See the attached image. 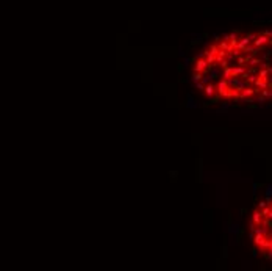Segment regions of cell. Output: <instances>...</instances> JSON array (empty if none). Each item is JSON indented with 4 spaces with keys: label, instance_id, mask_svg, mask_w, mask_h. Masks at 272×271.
Instances as JSON below:
<instances>
[{
    "label": "cell",
    "instance_id": "35",
    "mask_svg": "<svg viewBox=\"0 0 272 271\" xmlns=\"http://www.w3.org/2000/svg\"><path fill=\"white\" fill-rule=\"evenodd\" d=\"M252 254H253V257H257V256H258V251L253 249V251H252Z\"/></svg>",
    "mask_w": 272,
    "mask_h": 271
},
{
    "label": "cell",
    "instance_id": "3",
    "mask_svg": "<svg viewBox=\"0 0 272 271\" xmlns=\"http://www.w3.org/2000/svg\"><path fill=\"white\" fill-rule=\"evenodd\" d=\"M269 41H271V38L267 35H258L257 38L253 39V46L255 47H263V46L267 44Z\"/></svg>",
    "mask_w": 272,
    "mask_h": 271
},
{
    "label": "cell",
    "instance_id": "7",
    "mask_svg": "<svg viewBox=\"0 0 272 271\" xmlns=\"http://www.w3.org/2000/svg\"><path fill=\"white\" fill-rule=\"evenodd\" d=\"M266 238H267L266 235H261V233H255V237H253V243H255V245H257L258 248H263V246H264V241H266Z\"/></svg>",
    "mask_w": 272,
    "mask_h": 271
},
{
    "label": "cell",
    "instance_id": "4",
    "mask_svg": "<svg viewBox=\"0 0 272 271\" xmlns=\"http://www.w3.org/2000/svg\"><path fill=\"white\" fill-rule=\"evenodd\" d=\"M257 93V88H250V86H245L244 89H241L239 91V97L241 99H249V97H252V96Z\"/></svg>",
    "mask_w": 272,
    "mask_h": 271
},
{
    "label": "cell",
    "instance_id": "31",
    "mask_svg": "<svg viewBox=\"0 0 272 271\" xmlns=\"http://www.w3.org/2000/svg\"><path fill=\"white\" fill-rule=\"evenodd\" d=\"M264 35H267V36L272 39V30H266V32H264Z\"/></svg>",
    "mask_w": 272,
    "mask_h": 271
},
{
    "label": "cell",
    "instance_id": "33",
    "mask_svg": "<svg viewBox=\"0 0 272 271\" xmlns=\"http://www.w3.org/2000/svg\"><path fill=\"white\" fill-rule=\"evenodd\" d=\"M178 55H180V56H183V55H185V52H183V49H181V47L178 49Z\"/></svg>",
    "mask_w": 272,
    "mask_h": 271
},
{
    "label": "cell",
    "instance_id": "15",
    "mask_svg": "<svg viewBox=\"0 0 272 271\" xmlns=\"http://www.w3.org/2000/svg\"><path fill=\"white\" fill-rule=\"evenodd\" d=\"M245 80H247V83H255L258 80V74H247Z\"/></svg>",
    "mask_w": 272,
    "mask_h": 271
},
{
    "label": "cell",
    "instance_id": "20",
    "mask_svg": "<svg viewBox=\"0 0 272 271\" xmlns=\"http://www.w3.org/2000/svg\"><path fill=\"white\" fill-rule=\"evenodd\" d=\"M236 61H238V64H241V66H245V64H247V60H245V56H243V55L236 56Z\"/></svg>",
    "mask_w": 272,
    "mask_h": 271
},
{
    "label": "cell",
    "instance_id": "2",
    "mask_svg": "<svg viewBox=\"0 0 272 271\" xmlns=\"http://www.w3.org/2000/svg\"><path fill=\"white\" fill-rule=\"evenodd\" d=\"M210 68V64L207 63V60L200 58V60H195V66H194V72H202L203 74L207 69Z\"/></svg>",
    "mask_w": 272,
    "mask_h": 271
},
{
    "label": "cell",
    "instance_id": "29",
    "mask_svg": "<svg viewBox=\"0 0 272 271\" xmlns=\"http://www.w3.org/2000/svg\"><path fill=\"white\" fill-rule=\"evenodd\" d=\"M266 205H267V202H266V201H260V202H258V207H260V209H264Z\"/></svg>",
    "mask_w": 272,
    "mask_h": 271
},
{
    "label": "cell",
    "instance_id": "8",
    "mask_svg": "<svg viewBox=\"0 0 272 271\" xmlns=\"http://www.w3.org/2000/svg\"><path fill=\"white\" fill-rule=\"evenodd\" d=\"M203 93H205V96H207V97L211 99V97L214 96V93H216V86H214L213 83H208V85H205Z\"/></svg>",
    "mask_w": 272,
    "mask_h": 271
},
{
    "label": "cell",
    "instance_id": "13",
    "mask_svg": "<svg viewBox=\"0 0 272 271\" xmlns=\"http://www.w3.org/2000/svg\"><path fill=\"white\" fill-rule=\"evenodd\" d=\"M260 63H261V60H260V58H253V56H252V58L247 61V64H245V66H250V68H255V66H258Z\"/></svg>",
    "mask_w": 272,
    "mask_h": 271
},
{
    "label": "cell",
    "instance_id": "27",
    "mask_svg": "<svg viewBox=\"0 0 272 271\" xmlns=\"http://www.w3.org/2000/svg\"><path fill=\"white\" fill-rule=\"evenodd\" d=\"M194 85H195V88H197V89H202V91L205 89V85L202 82H197V83H194Z\"/></svg>",
    "mask_w": 272,
    "mask_h": 271
},
{
    "label": "cell",
    "instance_id": "36",
    "mask_svg": "<svg viewBox=\"0 0 272 271\" xmlns=\"http://www.w3.org/2000/svg\"><path fill=\"white\" fill-rule=\"evenodd\" d=\"M267 83H271V85H272V75L267 77Z\"/></svg>",
    "mask_w": 272,
    "mask_h": 271
},
{
    "label": "cell",
    "instance_id": "24",
    "mask_svg": "<svg viewBox=\"0 0 272 271\" xmlns=\"http://www.w3.org/2000/svg\"><path fill=\"white\" fill-rule=\"evenodd\" d=\"M266 196H271V197H272V183L266 185Z\"/></svg>",
    "mask_w": 272,
    "mask_h": 271
},
{
    "label": "cell",
    "instance_id": "17",
    "mask_svg": "<svg viewBox=\"0 0 272 271\" xmlns=\"http://www.w3.org/2000/svg\"><path fill=\"white\" fill-rule=\"evenodd\" d=\"M258 77H260V78H266L267 80V77H269V69H261V71L258 72Z\"/></svg>",
    "mask_w": 272,
    "mask_h": 271
},
{
    "label": "cell",
    "instance_id": "18",
    "mask_svg": "<svg viewBox=\"0 0 272 271\" xmlns=\"http://www.w3.org/2000/svg\"><path fill=\"white\" fill-rule=\"evenodd\" d=\"M231 77V66H227V68H224V78H230Z\"/></svg>",
    "mask_w": 272,
    "mask_h": 271
},
{
    "label": "cell",
    "instance_id": "5",
    "mask_svg": "<svg viewBox=\"0 0 272 271\" xmlns=\"http://www.w3.org/2000/svg\"><path fill=\"white\" fill-rule=\"evenodd\" d=\"M247 72V69H245V66H233L231 68V77H241L243 74Z\"/></svg>",
    "mask_w": 272,
    "mask_h": 271
},
{
    "label": "cell",
    "instance_id": "25",
    "mask_svg": "<svg viewBox=\"0 0 272 271\" xmlns=\"http://www.w3.org/2000/svg\"><path fill=\"white\" fill-rule=\"evenodd\" d=\"M230 107H231L230 103H224V105H222L221 108L217 110V113H221V111H225V110H228V108H230Z\"/></svg>",
    "mask_w": 272,
    "mask_h": 271
},
{
    "label": "cell",
    "instance_id": "9",
    "mask_svg": "<svg viewBox=\"0 0 272 271\" xmlns=\"http://www.w3.org/2000/svg\"><path fill=\"white\" fill-rule=\"evenodd\" d=\"M263 219H264V216L261 215V212H258V210H255V212L252 213V221H253L255 224H258V226H261V224H263Z\"/></svg>",
    "mask_w": 272,
    "mask_h": 271
},
{
    "label": "cell",
    "instance_id": "32",
    "mask_svg": "<svg viewBox=\"0 0 272 271\" xmlns=\"http://www.w3.org/2000/svg\"><path fill=\"white\" fill-rule=\"evenodd\" d=\"M266 218H267V219H272V209L269 210V213L266 215Z\"/></svg>",
    "mask_w": 272,
    "mask_h": 271
},
{
    "label": "cell",
    "instance_id": "6",
    "mask_svg": "<svg viewBox=\"0 0 272 271\" xmlns=\"http://www.w3.org/2000/svg\"><path fill=\"white\" fill-rule=\"evenodd\" d=\"M245 86H247V80L245 78H243V77H236V78H235V86L233 88H236V89H244Z\"/></svg>",
    "mask_w": 272,
    "mask_h": 271
},
{
    "label": "cell",
    "instance_id": "23",
    "mask_svg": "<svg viewBox=\"0 0 272 271\" xmlns=\"http://www.w3.org/2000/svg\"><path fill=\"white\" fill-rule=\"evenodd\" d=\"M264 256H266V259H271V257H272V245L269 246V248H267V249H266V252H264Z\"/></svg>",
    "mask_w": 272,
    "mask_h": 271
},
{
    "label": "cell",
    "instance_id": "34",
    "mask_svg": "<svg viewBox=\"0 0 272 271\" xmlns=\"http://www.w3.org/2000/svg\"><path fill=\"white\" fill-rule=\"evenodd\" d=\"M252 188H253V193H257V190H258V185H257V183H253V185H252Z\"/></svg>",
    "mask_w": 272,
    "mask_h": 271
},
{
    "label": "cell",
    "instance_id": "19",
    "mask_svg": "<svg viewBox=\"0 0 272 271\" xmlns=\"http://www.w3.org/2000/svg\"><path fill=\"white\" fill-rule=\"evenodd\" d=\"M207 63H208V64H216V56H214V55H211V53H208V55H207Z\"/></svg>",
    "mask_w": 272,
    "mask_h": 271
},
{
    "label": "cell",
    "instance_id": "26",
    "mask_svg": "<svg viewBox=\"0 0 272 271\" xmlns=\"http://www.w3.org/2000/svg\"><path fill=\"white\" fill-rule=\"evenodd\" d=\"M210 80H211V77L208 75V77H202V80H200V82L203 83V85H208V83H210Z\"/></svg>",
    "mask_w": 272,
    "mask_h": 271
},
{
    "label": "cell",
    "instance_id": "12",
    "mask_svg": "<svg viewBox=\"0 0 272 271\" xmlns=\"http://www.w3.org/2000/svg\"><path fill=\"white\" fill-rule=\"evenodd\" d=\"M239 232H241L239 224H236V223H233L230 227H228V233H230V235H238Z\"/></svg>",
    "mask_w": 272,
    "mask_h": 271
},
{
    "label": "cell",
    "instance_id": "22",
    "mask_svg": "<svg viewBox=\"0 0 272 271\" xmlns=\"http://www.w3.org/2000/svg\"><path fill=\"white\" fill-rule=\"evenodd\" d=\"M210 77H211V78H214V77H219V69H217V68H213V69H211Z\"/></svg>",
    "mask_w": 272,
    "mask_h": 271
},
{
    "label": "cell",
    "instance_id": "21",
    "mask_svg": "<svg viewBox=\"0 0 272 271\" xmlns=\"http://www.w3.org/2000/svg\"><path fill=\"white\" fill-rule=\"evenodd\" d=\"M263 96H264V97H266V99H271L272 97V89H263Z\"/></svg>",
    "mask_w": 272,
    "mask_h": 271
},
{
    "label": "cell",
    "instance_id": "10",
    "mask_svg": "<svg viewBox=\"0 0 272 271\" xmlns=\"http://www.w3.org/2000/svg\"><path fill=\"white\" fill-rule=\"evenodd\" d=\"M267 85H269L267 80L266 78H260V77H258V80L255 82V88H257V89H266Z\"/></svg>",
    "mask_w": 272,
    "mask_h": 271
},
{
    "label": "cell",
    "instance_id": "16",
    "mask_svg": "<svg viewBox=\"0 0 272 271\" xmlns=\"http://www.w3.org/2000/svg\"><path fill=\"white\" fill-rule=\"evenodd\" d=\"M208 53H211V55H214V56H216L217 53H219V47H217V46H211V47L207 50V55H208Z\"/></svg>",
    "mask_w": 272,
    "mask_h": 271
},
{
    "label": "cell",
    "instance_id": "11",
    "mask_svg": "<svg viewBox=\"0 0 272 271\" xmlns=\"http://www.w3.org/2000/svg\"><path fill=\"white\" fill-rule=\"evenodd\" d=\"M199 107V103L195 102L194 99H192V96H188V99H186V108H191V110H195Z\"/></svg>",
    "mask_w": 272,
    "mask_h": 271
},
{
    "label": "cell",
    "instance_id": "28",
    "mask_svg": "<svg viewBox=\"0 0 272 271\" xmlns=\"http://www.w3.org/2000/svg\"><path fill=\"white\" fill-rule=\"evenodd\" d=\"M266 100H267V99H266V97H264V96H260V97H258V99H257V102H260V103H261V105H263V103H264V102H266Z\"/></svg>",
    "mask_w": 272,
    "mask_h": 271
},
{
    "label": "cell",
    "instance_id": "14",
    "mask_svg": "<svg viewBox=\"0 0 272 271\" xmlns=\"http://www.w3.org/2000/svg\"><path fill=\"white\" fill-rule=\"evenodd\" d=\"M202 72H194V74H192V77H191V82L192 83H197V82H200L202 80Z\"/></svg>",
    "mask_w": 272,
    "mask_h": 271
},
{
    "label": "cell",
    "instance_id": "1",
    "mask_svg": "<svg viewBox=\"0 0 272 271\" xmlns=\"http://www.w3.org/2000/svg\"><path fill=\"white\" fill-rule=\"evenodd\" d=\"M255 38H257V35H247V36H244V38L239 39V42H236V46H235V47L239 49L241 52H243L245 46H249V44H250V41H253Z\"/></svg>",
    "mask_w": 272,
    "mask_h": 271
},
{
    "label": "cell",
    "instance_id": "30",
    "mask_svg": "<svg viewBox=\"0 0 272 271\" xmlns=\"http://www.w3.org/2000/svg\"><path fill=\"white\" fill-rule=\"evenodd\" d=\"M189 63H191L189 58H185V60H183V66H185V68H188V66H189Z\"/></svg>",
    "mask_w": 272,
    "mask_h": 271
}]
</instances>
